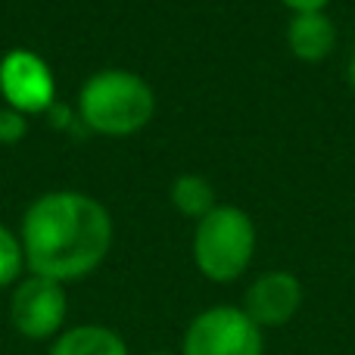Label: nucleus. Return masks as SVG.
<instances>
[{
  "mask_svg": "<svg viewBox=\"0 0 355 355\" xmlns=\"http://www.w3.org/2000/svg\"><path fill=\"white\" fill-rule=\"evenodd\" d=\"M302 284L290 271H265L250 284L243 296V312L259 327H281L300 312Z\"/></svg>",
  "mask_w": 355,
  "mask_h": 355,
  "instance_id": "nucleus-7",
  "label": "nucleus"
},
{
  "mask_svg": "<svg viewBox=\"0 0 355 355\" xmlns=\"http://www.w3.org/2000/svg\"><path fill=\"white\" fill-rule=\"evenodd\" d=\"M287 44L302 62H318L337 47V28L324 12H293L287 25Z\"/></svg>",
  "mask_w": 355,
  "mask_h": 355,
  "instance_id": "nucleus-8",
  "label": "nucleus"
},
{
  "mask_svg": "<svg viewBox=\"0 0 355 355\" xmlns=\"http://www.w3.org/2000/svg\"><path fill=\"white\" fill-rule=\"evenodd\" d=\"M172 202L178 212L200 221L202 215H209L215 209V190L206 178L181 175V178H175V184H172Z\"/></svg>",
  "mask_w": 355,
  "mask_h": 355,
  "instance_id": "nucleus-10",
  "label": "nucleus"
},
{
  "mask_svg": "<svg viewBox=\"0 0 355 355\" xmlns=\"http://www.w3.org/2000/svg\"><path fill=\"white\" fill-rule=\"evenodd\" d=\"M22 252L31 275L50 281H78L106 259L112 218L87 193L56 190L28 206L22 218Z\"/></svg>",
  "mask_w": 355,
  "mask_h": 355,
  "instance_id": "nucleus-1",
  "label": "nucleus"
},
{
  "mask_svg": "<svg viewBox=\"0 0 355 355\" xmlns=\"http://www.w3.org/2000/svg\"><path fill=\"white\" fill-rule=\"evenodd\" d=\"M349 81H352V87H355V56H352V62H349Z\"/></svg>",
  "mask_w": 355,
  "mask_h": 355,
  "instance_id": "nucleus-14",
  "label": "nucleus"
},
{
  "mask_svg": "<svg viewBox=\"0 0 355 355\" xmlns=\"http://www.w3.org/2000/svg\"><path fill=\"white\" fill-rule=\"evenodd\" d=\"M156 97L153 87L141 75L106 69L87 78L78 97V116L87 125V131L110 137H125L141 131L153 119Z\"/></svg>",
  "mask_w": 355,
  "mask_h": 355,
  "instance_id": "nucleus-2",
  "label": "nucleus"
},
{
  "mask_svg": "<svg viewBox=\"0 0 355 355\" xmlns=\"http://www.w3.org/2000/svg\"><path fill=\"white\" fill-rule=\"evenodd\" d=\"M50 355H128V346L103 324H78L53 340Z\"/></svg>",
  "mask_w": 355,
  "mask_h": 355,
  "instance_id": "nucleus-9",
  "label": "nucleus"
},
{
  "mask_svg": "<svg viewBox=\"0 0 355 355\" xmlns=\"http://www.w3.org/2000/svg\"><path fill=\"white\" fill-rule=\"evenodd\" d=\"M256 252V225L237 206H215L196 221L193 262L209 281H237Z\"/></svg>",
  "mask_w": 355,
  "mask_h": 355,
  "instance_id": "nucleus-3",
  "label": "nucleus"
},
{
  "mask_svg": "<svg viewBox=\"0 0 355 355\" xmlns=\"http://www.w3.org/2000/svg\"><path fill=\"white\" fill-rule=\"evenodd\" d=\"M262 327L237 306H215L200 312L184 334L181 355H262Z\"/></svg>",
  "mask_w": 355,
  "mask_h": 355,
  "instance_id": "nucleus-4",
  "label": "nucleus"
},
{
  "mask_svg": "<svg viewBox=\"0 0 355 355\" xmlns=\"http://www.w3.org/2000/svg\"><path fill=\"white\" fill-rule=\"evenodd\" d=\"M22 265H25L22 240L0 225V290L10 287V284L22 275Z\"/></svg>",
  "mask_w": 355,
  "mask_h": 355,
  "instance_id": "nucleus-11",
  "label": "nucleus"
},
{
  "mask_svg": "<svg viewBox=\"0 0 355 355\" xmlns=\"http://www.w3.org/2000/svg\"><path fill=\"white\" fill-rule=\"evenodd\" d=\"M284 6H290L293 12H324V6L331 0H281Z\"/></svg>",
  "mask_w": 355,
  "mask_h": 355,
  "instance_id": "nucleus-13",
  "label": "nucleus"
},
{
  "mask_svg": "<svg viewBox=\"0 0 355 355\" xmlns=\"http://www.w3.org/2000/svg\"><path fill=\"white\" fill-rule=\"evenodd\" d=\"M0 91H3L10 110L22 112V116L44 112L56 103V81L47 62L28 50H12L0 60Z\"/></svg>",
  "mask_w": 355,
  "mask_h": 355,
  "instance_id": "nucleus-6",
  "label": "nucleus"
},
{
  "mask_svg": "<svg viewBox=\"0 0 355 355\" xmlns=\"http://www.w3.org/2000/svg\"><path fill=\"white\" fill-rule=\"evenodd\" d=\"M156 355H168V352H156Z\"/></svg>",
  "mask_w": 355,
  "mask_h": 355,
  "instance_id": "nucleus-15",
  "label": "nucleus"
},
{
  "mask_svg": "<svg viewBox=\"0 0 355 355\" xmlns=\"http://www.w3.org/2000/svg\"><path fill=\"white\" fill-rule=\"evenodd\" d=\"M66 290L60 281L31 275L16 287L10 300V318L22 337L50 340L62 331L66 321Z\"/></svg>",
  "mask_w": 355,
  "mask_h": 355,
  "instance_id": "nucleus-5",
  "label": "nucleus"
},
{
  "mask_svg": "<svg viewBox=\"0 0 355 355\" xmlns=\"http://www.w3.org/2000/svg\"><path fill=\"white\" fill-rule=\"evenodd\" d=\"M25 135H28V122H25L22 112L0 110V144L12 147V144H19Z\"/></svg>",
  "mask_w": 355,
  "mask_h": 355,
  "instance_id": "nucleus-12",
  "label": "nucleus"
}]
</instances>
